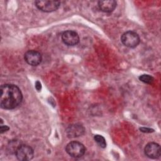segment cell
I'll use <instances>...</instances> for the list:
<instances>
[{
	"instance_id": "cell-15",
	"label": "cell",
	"mask_w": 161,
	"mask_h": 161,
	"mask_svg": "<svg viewBox=\"0 0 161 161\" xmlns=\"http://www.w3.org/2000/svg\"><path fill=\"white\" fill-rule=\"evenodd\" d=\"M9 128L6 125H2L1 126V133H3L4 132L9 130Z\"/></svg>"
},
{
	"instance_id": "cell-13",
	"label": "cell",
	"mask_w": 161,
	"mask_h": 161,
	"mask_svg": "<svg viewBox=\"0 0 161 161\" xmlns=\"http://www.w3.org/2000/svg\"><path fill=\"white\" fill-rule=\"evenodd\" d=\"M140 130L143 133H152V132L154 131V130L153 129H151L149 128H145V127L140 128Z\"/></svg>"
},
{
	"instance_id": "cell-1",
	"label": "cell",
	"mask_w": 161,
	"mask_h": 161,
	"mask_svg": "<svg viewBox=\"0 0 161 161\" xmlns=\"http://www.w3.org/2000/svg\"><path fill=\"white\" fill-rule=\"evenodd\" d=\"M22 99V93L17 86L5 84L1 86L0 106L1 108L14 109L21 103Z\"/></svg>"
},
{
	"instance_id": "cell-14",
	"label": "cell",
	"mask_w": 161,
	"mask_h": 161,
	"mask_svg": "<svg viewBox=\"0 0 161 161\" xmlns=\"http://www.w3.org/2000/svg\"><path fill=\"white\" fill-rule=\"evenodd\" d=\"M35 88L38 91H40L41 89H42V84L40 83V81L37 80L36 82H35Z\"/></svg>"
},
{
	"instance_id": "cell-4",
	"label": "cell",
	"mask_w": 161,
	"mask_h": 161,
	"mask_svg": "<svg viewBox=\"0 0 161 161\" xmlns=\"http://www.w3.org/2000/svg\"><path fill=\"white\" fill-rule=\"evenodd\" d=\"M16 158L21 161L30 160L33 157V150L30 146L20 144L14 152Z\"/></svg>"
},
{
	"instance_id": "cell-9",
	"label": "cell",
	"mask_w": 161,
	"mask_h": 161,
	"mask_svg": "<svg viewBox=\"0 0 161 161\" xmlns=\"http://www.w3.org/2000/svg\"><path fill=\"white\" fill-rule=\"evenodd\" d=\"M85 132L84 126L79 124H74L69 126L66 130V133L69 138H75L82 136Z\"/></svg>"
},
{
	"instance_id": "cell-6",
	"label": "cell",
	"mask_w": 161,
	"mask_h": 161,
	"mask_svg": "<svg viewBox=\"0 0 161 161\" xmlns=\"http://www.w3.org/2000/svg\"><path fill=\"white\" fill-rule=\"evenodd\" d=\"M62 40L68 46H74L79 42V36L75 31L67 30L62 34Z\"/></svg>"
},
{
	"instance_id": "cell-5",
	"label": "cell",
	"mask_w": 161,
	"mask_h": 161,
	"mask_svg": "<svg viewBox=\"0 0 161 161\" xmlns=\"http://www.w3.org/2000/svg\"><path fill=\"white\" fill-rule=\"evenodd\" d=\"M35 4L38 9L47 13L56 11L60 6V1L54 0H38Z\"/></svg>"
},
{
	"instance_id": "cell-2",
	"label": "cell",
	"mask_w": 161,
	"mask_h": 161,
	"mask_svg": "<svg viewBox=\"0 0 161 161\" xmlns=\"http://www.w3.org/2000/svg\"><path fill=\"white\" fill-rule=\"evenodd\" d=\"M65 150L70 157L77 158L84 155L86 148L82 143L77 141H72L67 145Z\"/></svg>"
},
{
	"instance_id": "cell-8",
	"label": "cell",
	"mask_w": 161,
	"mask_h": 161,
	"mask_svg": "<svg viewBox=\"0 0 161 161\" xmlns=\"http://www.w3.org/2000/svg\"><path fill=\"white\" fill-rule=\"evenodd\" d=\"M24 58L28 64L32 66H37L41 63L42 60L41 53L33 50L26 52L25 53Z\"/></svg>"
},
{
	"instance_id": "cell-12",
	"label": "cell",
	"mask_w": 161,
	"mask_h": 161,
	"mask_svg": "<svg viewBox=\"0 0 161 161\" xmlns=\"http://www.w3.org/2000/svg\"><path fill=\"white\" fill-rule=\"evenodd\" d=\"M139 80L144 83L150 84L153 82L154 79L152 76H151L150 75L143 74V75H141L139 76Z\"/></svg>"
},
{
	"instance_id": "cell-10",
	"label": "cell",
	"mask_w": 161,
	"mask_h": 161,
	"mask_svg": "<svg viewBox=\"0 0 161 161\" xmlns=\"http://www.w3.org/2000/svg\"><path fill=\"white\" fill-rule=\"evenodd\" d=\"M99 9L104 13H111L116 7V2L114 0H104L98 2Z\"/></svg>"
},
{
	"instance_id": "cell-3",
	"label": "cell",
	"mask_w": 161,
	"mask_h": 161,
	"mask_svg": "<svg viewBox=\"0 0 161 161\" xmlns=\"http://www.w3.org/2000/svg\"><path fill=\"white\" fill-rule=\"evenodd\" d=\"M122 43L129 48H135L137 47L140 42L139 35L133 31H128L125 32L121 37Z\"/></svg>"
},
{
	"instance_id": "cell-11",
	"label": "cell",
	"mask_w": 161,
	"mask_h": 161,
	"mask_svg": "<svg viewBox=\"0 0 161 161\" xmlns=\"http://www.w3.org/2000/svg\"><path fill=\"white\" fill-rule=\"evenodd\" d=\"M95 142L98 144L101 148H105L106 147V143L104 138L99 135H96L94 137Z\"/></svg>"
},
{
	"instance_id": "cell-7",
	"label": "cell",
	"mask_w": 161,
	"mask_h": 161,
	"mask_svg": "<svg viewBox=\"0 0 161 161\" xmlns=\"http://www.w3.org/2000/svg\"><path fill=\"white\" fill-rule=\"evenodd\" d=\"M144 152L148 158L155 159L160 156L161 150L160 145L155 142H150L146 145Z\"/></svg>"
}]
</instances>
